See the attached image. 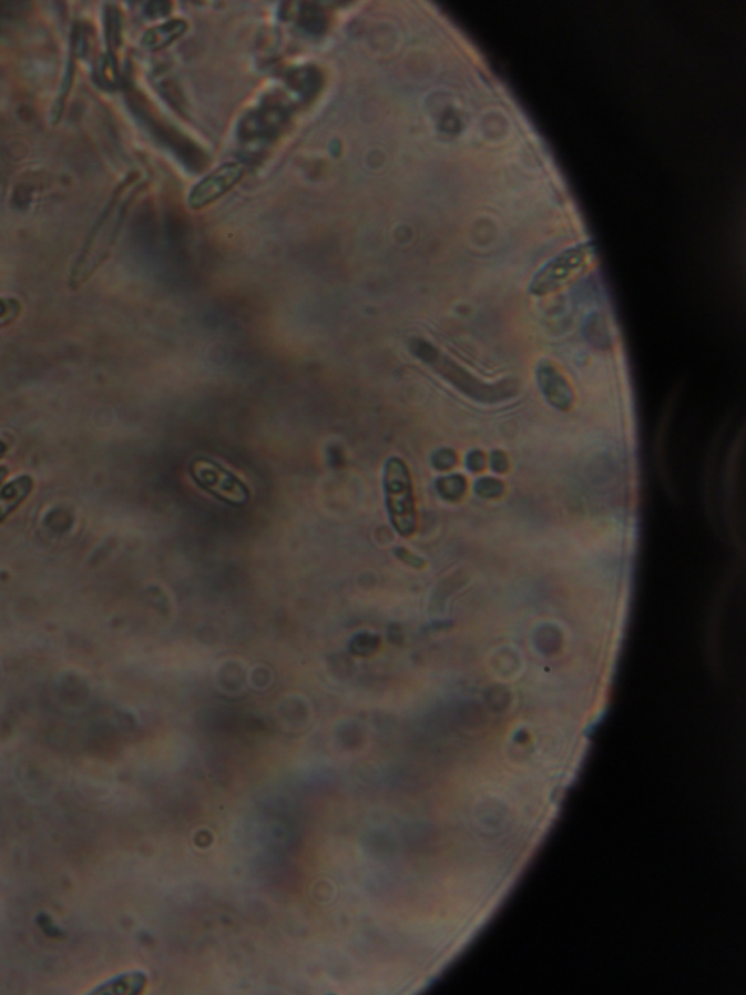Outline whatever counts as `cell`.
Here are the masks:
<instances>
[{"label":"cell","mask_w":746,"mask_h":995,"mask_svg":"<svg viewBox=\"0 0 746 995\" xmlns=\"http://www.w3.org/2000/svg\"><path fill=\"white\" fill-rule=\"evenodd\" d=\"M146 987V975L142 972H132L115 976V978L106 981L92 989L90 994L109 995V994H139Z\"/></svg>","instance_id":"obj_10"},{"label":"cell","mask_w":746,"mask_h":995,"mask_svg":"<svg viewBox=\"0 0 746 995\" xmlns=\"http://www.w3.org/2000/svg\"><path fill=\"white\" fill-rule=\"evenodd\" d=\"M595 253L591 243L574 245L559 254L536 273L530 285L532 295H546L562 288L568 281L585 270Z\"/></svg>","instance_id":"obj_4"},{"label":"cell","mask_w":746,"mask_h":995,"mask_svg":"<svg viewBox=\"0 0 746 995\" xmlns=\"http://www.w3.org/2000/svg\"><path fill=\"white\" fill-rule=\"evenodd\" d=\"M192 475L201 488L215 495L222 501L241 506L248 499L247 486L215 461L198 460L194 463Z\"/></svg>","instance_id":"obj_5"},{"label":"cell","mask_w":746,"mask_h":995,"mask_svg":"<svg viewBox=\"0 0 746 995\" xmlns=\"http://www.w3.org/2000/svg\"><path fill=\"white\" fill-rule=\"evenodd\" d=\"M8 448H9L8 444L4 443L3 439H0V458L4 457V455H7Z\"/></svg>","instance_id":"obj_13"},{"label":"cell","mask_w":746,"mask_h":995,"mask_svg":"<svg viewBox=\"0 0 746 995\" xmlns=\"http://www.w3.org/2000/svg\"><path fill=\"white\" fill-rule=\"evenodd\" d=\"M34 478L31 475H20L0 489V522L7 520L34 490Z\"/></svg>","instance_id":"obj_8"},{"label":"cell","mask_w":746,"mask_h":995,"mask_svg":"<svg viewBox=\"0 0 746 995\" xmlns=\"http://www.w3.org/2000/svg\"><path fill=\"white\" fill-rule=\"evenodd\" d=\"M139 183H141L139 175L130 174L114 189L73 261L71 272H69V288H82L109 261L114 245L117 243L120 231L123 229L129 207L141 186Z\"/></svg>","instance_id":"obj_1"},{"label":"cell","mask_w":746,"mask_h":995,"mask_svg":"<svg viewBox=\"0 0 746 995\" xmlns=\"http://www.w3.org/2000/svg\"><path fill=\"white\" fill-rule=\"evenodd\" d=\"M8 474H9L8 467L0 466V485H2L4 483V479H7Z\"/></svg>","instance_id":"obj_12"},{"label":"cell","mask_w":746,"mask_h":995,"mask_svg":"<svg viewBox=\"0 0 746 995\" xmlns=\"http://www.w3.org/2000/svg\"><path fill=\"white\" fill-rule=\"evenodd\" d=\"M244 169L239 164H226L213 171L201 183L196 184L190 193L188 205L193 210H201L224 196L236 183L243 179Z\"/></svg>","instance_id":"obj_6"},{"label":"cell","mask_w":746,"mask_h":995,"mask_svg":"<svg viewBox=\"0 0 746 995\" xmlns=\"http://www.w3.org/2000/svg\"><path fill=\"white\" fill-rule=\"evenodd\" d=\"M411 351L415 352V355L419 356L423 363L429 364L430 367L437 369L440 376L447 378L448 382H451L453 386H457L460 390L466 392L467 395L476 397V399L494 402L511 396L512 386H507L504 383L489 386V384L479 382V379L472 377L470 373H467L466 369H462L460 365L440 354V352L435 349L432 345H429L428 342L412 341Z\"/></svg>","instance_id":"obj_3"},{"label":"cell","mask_w":746,"mask_h":995,"mask_svg":"<svg viewBox=\"0 0 746 995\" xmlns=\"http://www.w3.org/2000/svg\"><path fill=\"white\" fill-rule=\"evenodd\" d=\"M185 30H187V24L181 20L168 21L165 22V24L151 28V30H147L146 34L143 35V48H146L147 50L164 49L166 45L173 43V41L180 39Z\"/></svg>","instance_id":"obj_9"},{"label":"cell","mask_w":746,"mask_h":995,"mask_svg":"<svg viewBox=\"0 0 746 995\" xmlns=\"http://www.w3.org/2000/svg\"><path fill=\"white\" fill-rule=\"evenodd\" d=\"M536 379H539L542 395L545 396V399L549 400L551 405L562 410H569L570 407H572V388H570L566 378H564L553 365H540L539 373H536Z\"/></svg>","instance_id":"obj_7"},{"label":"cell","mask_w":746,"mask_h":995,"mask_svg":"<svg viewBox=\"0 0 746 995\" xmlns=\"http://www.w3.org/2000/svg\"><path fill=\"white\" fill-rule=\"evenodd\" d=\"M20 298L12 295H0V328L11 326L22 314Z\"/></svg>","instance_id":"obj_11"},{"label":"cell","mask_w":746,"mask_h":995,"mask_svg":"<svg viewBox=\"0 0 746 995\" xmlns=\"http://www.w3.org/2000/svg\"><path fill=\"white\" fill-rule=\"evenodd\" d=\"M384 489H386L389 520L394 529L405 538L416 531L417 514L415 489L409 467L401 458H389L384 471Z\"/></svg>","instance_id":"obj_2"}]
</instances>
